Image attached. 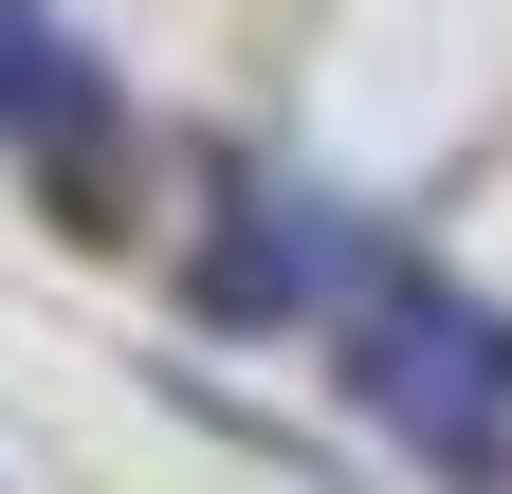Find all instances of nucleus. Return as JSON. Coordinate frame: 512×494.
I'll use <instances>...</instances> for the list:
<instances>
[{"label": "nucleus", "instance_id": "obj_1", "mask_svg": "<svg viewBox=\"0 0 512 494\" xmlns=\"http://www.w3.org/2000/svg\"><path fill=\"white\" fill-rule=\"evenodd\" d=\"M330 348H348L366 421H384L403 458H439L458 494L512 458V330H494V312H458V293H421V275H384V293H366Z\"/></svg>", "mask_w": 512, "mask_h": 494}, {"label": "nucleus", "instance_id": "obj_2", "mask_svg": "<svg viewBox=\"0 0 512 494\" xmlns=\"http://www.w3.org/2000/svg\"><path fill=\"white\" fill-rule=\"evenodd\" d=\"M403 275L366 220H330L311 183H256V165H220V202H202V257H183V293H202V330H348L366 293Z\"/></svg>", "mask_w": 512, "mask_h": 494}, {"label": "nucleus", "instance_id": "obj_3", "mask_svg": "<svg viewBox=\"0 0 512 494\" xmlns=\"http://www.w3.org/2000/svg\"><path fill=\"white\" fill-rule=\"evenodd\" d=\"M0 147H37L74 202H92L110 147H128V129H110V74L74 55V19H55V0H0Z\"/></svg>", "mask_w": 512, "mask_h": 494}]
</instances>
